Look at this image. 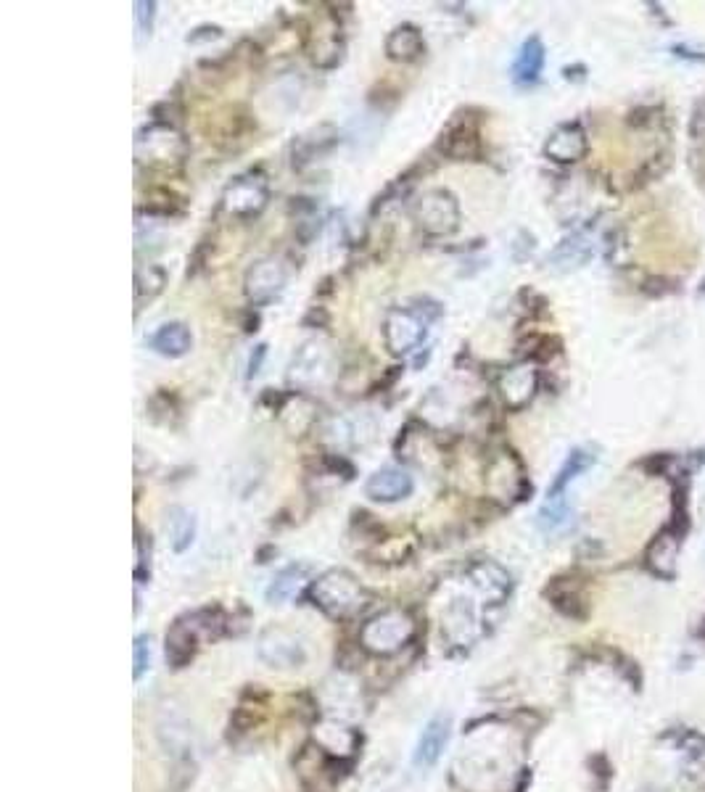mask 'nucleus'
<instances>
[{
    "label": "nucleus",
    "instance_id": "obj_1",
    "mask_svg": "<svg viewBox=\"0 0 705 792\" xmlns=\"http://www.w3.org/2000/svg\"><path fill=\"white\" fill-rule=\"evenodd\" d=\"M228 618L220 608L196 610L191 616L177 618L164 637V653L172 668H185L199 650L201 639H217L225 631Z\"/></svg>",
    "mask_w": 705,
    "mask_h": 792
},
{
    "label": "nucleus",
    "instance_id": "obj_2",
    "mask_svg": "<svg viewBox=\"0 0 705 792\" xmlns=\"http://www.w3.org/2000/svg\"><path fill=\"white\" fill-rule=\"evenodd\" d=\"M309 600L315 602V608L323 610L325 616L352 618L368 605V592L352 573L333 568L309 584Z\"/></svg>",
    "mask_w": 705,
    "mask_h": 792
},
{
    "label": "nucleus",
    "instance_id": "obj_3",
    "mask_svg": "<svg viewBox=\"0 0 705 792\" xmlns=\"http://www.w3.org/2000/svg\"><path fill=\"white\" fill-rule=\"evenodd\" d=\"M188 159V140L169 122H151L135 135V162L148 169H177Z\"/></svg>",
    "mask_w": 705,
    "mask_h": 792
},
{
    "label": "nucleus",
    "instance_id": "obj_4",
    "mask_svg": "<svg viewBox=\"0 0 705 792\" xmlns=\"http://www.w3.org/2000/svg\"><path fill=\"white\" fill-rule=\"evenodd\" d=\"M412 222L418 225L428 238H449L460 230L463 212L460 201L447 188H428L420 193L410 206Z\"/></svg>",
    "mask_w": 705,
    "mask_h": 792
},
{
    "label": "nucleus",
    "instance_id": "obj_5",
    "mask_svg": "<svg viewBox=\"0 0 705 792\" xmlns=\"http://www.w3.org/2000/svg\"><path fill=\"white\" fill-rule=\"evenodd\" d=\"M415 637V621L407 610L389 608L373 616L360 631V645L375 655H391Z\"/></svg>",
    "mask_w": 705,
    "mask_h": 792
},
{
    "label": "nucleus",
    "instance_id": "obj_6",
    "mask_svg": "<svg viewBox=\"0 0 705 792\" xmlns=\"http://www.w3.org/2000/svg\"><path fill=\"white\" fill-rule=\"evenodd\" d=\"M428 323L431 317L423 315V309L412 307H391L383 317V344L394 357L415 352L428 336Z\"/></svg>",
    "mask_w": 705,
    "mask_h": 792
},
{
    "label": "nucleus",
    "instance_id": "obj_7",
    "mask_svg": "<svg viewBox=\"0 0 705 792\" xmlns=\"http://www.w3.org/2000/svg\"><path fill=\"white\" fill-rule=\"evenodd\" d=\"M267 201H270V185H267V177L259 172H243L233 177L222 191V209L238 220L262 214Z\"/></svg>",
    "mask_w": 705,
    "mask_h": 792
},
{
    "label": "nucleus",
    "instance_id": "obj_8",
    "mask_svg": "<svg viewBox=\"0 0 705 792\" xmlns=\"http://www.w3.org/2000/svg\"><path fill=\"white\" fill-rule=\"evenodd\" d=\"M288 267L280 257H262L251 264L243 278V294L254 307H265L286 291Z\"/></svg>",
    "mask_w": 705,
    "mask_h": 792
},
{
    "label": "nucleus",
    "instance_id": "obj_9",
    "mask_svg": "<svg viewBox=\"0 0 705 792\" xmlns=\"http://www.w3.org/2000/svg\"><path fill=\"white\" fill-rule=\"evenodd\" d=\"M497 391L507 410H523L534 402V396L539 391V370L534 362H518L510 365L507 370H502V375L497 378Z\"/></svg>",
    "mask_w": 705,
    "mask_h": 792
},
{
    "label": "nucleus",
    "instance_id": "obj_10",
    "mask_svg": "<svg viewBox=\"0 0 705 792\" xmlns=\"http://www.w3.org/2000/svg\"><path fill=\"white\" fill-rule=\"evenodd\" d=\"M436 148L441 156H447L449 162H476L481 156V138H478V127L470 117H455L441 130Z\"/></svg>",
    "mask_w": 705,
    "mask_h": 792
},
{
    "label": "nucleus",
    "instance_id": "obj_11",
    "mask_svg": "<svg viewBox=\"0 0 705 792\" xmlns=\"http://www.w3.org/2000/svg\"><path fill=\"white\" fill-rule=\"evenodd\" d=\"M331 367V349L323 341H307L296 349L291 367H288V381L294 386H315L328 375Z\"/></svg>",
    "mask_w": 705,
    "mask_h": 792
},
{
    "label": "nucleus",
    "instance_id": "obj_12",
    "mask_svg": "<svg viewBox=\"0 0 705 792\" xmlns=\"http://www.w3.org/2000/svg\"><path fill=\"white\" fill-rule=\"evenodd\" d=\"M465 576H468L470 587L484 597L486 605H500V602H505L510 597V589H513L510 573L500 563H494V560H476V563H470Z\"/></svg>",
    "mask_w": 705,
    "mask_h": 792
},
{
    "label": "nucleus",
    "instance_id": "obj_13",
    "mask_svg": "<svg viewBox=\"0 0 705 792\" xmlns=\"http://www.w3.org/2000/svg\"><path fill=\"white\" fill-rule=\"evenodd\" d=\"M544 156L555 164H576L581 162L589 151V140L584 127L576 122L558 125L550 132V138L544 140Z\"/></svg>",
    "mask_w": 705,
    "mask_h": 792
},
{
    "label": "nucleus",
    "instance_id": "obj_14",
    "mask_svg": "<svg viewBox=\"0 0 705 792\" xmlns=\"http://www.w3.org/2000/svg\"><path fill=\"white\" fill-rule=\"evenodd\" d=\"M259 658L272 668H296L307 660V653L294 634L283 629H270L259 639Z\"/></svg>",
    "mask_w": 705,
    "mask_h": 792
},
{
    "label": "nucleus",
    "instance_id": "obj_15",
    "mask_svg": "<svg viewBox=\"0 0 705 792\" xmlns=\"http://www.w3.org/2000/svg\"><path fill=\"white\" fill-rule=\"evenodd\" d=\"M415 489V481L407 470L402 468H381L375 470L373 476L365 481V497L381 505H391V502H402L407 499Z\"/></svg>",
    "mask_w": 705,
    "mask_h": 792
},
{
    "label": "nucleus",
    "instance_id": "obj_16",
    "mask_svg": "<svg viewBox=\"0 0 705 792\" xmlns=\"http://www.w3.org/2000/svg\"><path fill=\"white\" fill-rule=\"evenodd\" d=\"M449 734H452V719L449 716H434L420 732L415 753H412V763L423 771L431 769L441 758L444 748H447Z\"/></svg>",
    "mask_w": 705,
    "mask_h": 792
},
{
    "label": "nucleus",
    "instance_id": "obj_17",
    "mask_svg": "<svg viewBox=\"0 0 705 792\" xmlns=\"http://www.w3.org/2000/svg\"><path fill=\"white\" fill-rule=\"evenodd\" d=\"M592 254H595V243H592V238L587 235V230H576V233L563 238V241L550 251L547 264H550L555 272H573L579 270V267H584V264L592 259Z\"/></svg>",
    "mask_w": 705,
    "mask_h": 792
},
{
    "label": "nucleus",
    "instance_id": "obj_18",
    "mask_svg": "<svg viewBox=\"0 0 705 792\" xmlns=\"http://www.w3.org/2000/svg\"><path fill=\"white\" fill-rule=\"evenodd\" d=\"M148 349H154L156 354L169 357V360H180L193 349V333L185 323H164L148 336Z\"/></svg>",
    "mask_w": 705,
    "mask_h": 792
},
{
    "label": "nucleus",
    "instance_id": "obj_19",
    "mask_svg": "<svg viewBox=\"0 0 705 792\" xmlns=\"http://www.w3.org/2000/svg\"><path fill=\"white\" fill-rule=\"evenodd\" d=\"M383 48H386V56L391 61L412 64V61H418L426 53V40H423V32L415 24H399V27L389 32Z\"/></svg>",
    "mask_w": 705,
    "mask_h": 792
},
{
    "label": "nucleus",
    "instance_id": "obj_20",
    "mask_svg": "<svg viewBox=\"0 0 705 792\" xmlns=\"http://www.w3.org/2000/svg\"><path fill=\"white\" fill-rule=\"evenodd\" d=\"M679 550H682V539L676 531H663L653 539V544L647 547L645 565L655 576L663 579H674L676 573V560H679Z\"/></svg>",
    "mask_w": 705,
    "mask_h": 792
},
{
    "label": "nucleus",
    "instance_id": "obj_21",
    "mask_svg": "<svg viewBox=\"0 0 705 792\" xmlns=\"http://www.w3.org/2000/svg\"><path fill=\"white\" fill-rule=\"evenodd\" d=\"M544 61H547V51H544L542 40L537 35L523 40L521 51H518V56L513 61V69H510L515 85H534V82H539Z\"/></svg>",
    "mask_w": 705,
    "mask_h": 792
},
{
    "label": "nucleus",
    "instance_id": "obj_22",
    "mask_svg": "<svg viewBox=\"0 0 705 792\" xmlns=\"http://www.w3.org/2000/svg\"><path fill=\"white\" fill-rule=\"evenodd\" d=\"M309 581V568L307 565H288L283 571L275 573V579L270 581L265 597L272 605H283V602L294 600L296 594L302 592L304 584Z\"/></svg>",
    "mask_w": 705,
    "mask_h": 792
},
{
    "label": "nucleus",
    "instance_id": "obj_23",
    "mask_svg": "<svg viewBox=\"0 0 705 792\" xmlns=\"http://www.w3.org/2000/svg\"><path fill=\"white\" fill-rule=\"evenodd\" d=\"M597 457L589 452V449H573L571 455L566 457V462L560 465L558 476H555V481L550 484V489H547V497L550 499H563L568 492V486L576 481V478L581 476V473H587L592 465H595Z\"/></svg>",
    "mask_w": 705,
    "mask_h": 792
},
{
    "label": "nucleus",
    "instance_id": "obj_24",
    "mask_svg": "<svg viewBox=\"0 0 705 792\" xmlns=\"http://www.w3.org/2000/svg\"><path fill=\"white\" fill-rule=\"evenodd\" d=\"M167 534H169V544L177 555H183L185 550H191V544L196 542V518H193L191 510L175 505L169 507L167 513Z\"/></svg>",
    "mask_w": 705,
    "mask_h": 792
},
{
    "label": "nucleus",
    "instance_id": "obj_25",
    "mask_svg": "<svg viewBox=\"0 0 705 792\" xmlns=\"http://www.w3.org/2000/svg\"><path fill=\"white\" fill-rule=\"evenodd\" d=\"M537 523L544 534H560V531H566L573 523V510L568 505V499H544L537 513Z\"/></svg>",
    "mask_w": 705,
    "mask_h": 792
},
{
    "label": "nucleus",
    "instance_id": "obj_26",
    "mask_svg": "<svg viewBox=\"0 0 705 792\" xmlns=\"http://www.w3.org/2000/svg\"><path fill=\"white\" fill-rule=\"evenodd\" d=\"M676 750L682 756L684 771L687 774H703L705 771V737L698 732H679L676 734Z\"/></svg>",
    "mask_w": 705,
    "mask_h": 792
},
{
    "label": "nucleus",
    "instance_id": "obj_27",
    "mask_svg": "<svg viewBox=\"0 0 705 792\" xmlns=\"http://www.w3.org/2000/svg\"><path fill=\"white\" fill-rule=\"evenodd\" d=\"M164 286H167V272L156 264H143L135 272V304H143V301H151L156 296L162 294Z\"/></svg>",
    "mask_w": 705,
    "mask_h": 792
},
{
    "label": "nucleus",
    "instance_id": "obj_28",
    "mask_svg": "<svg viewBox=\"0 0 705 792\" xmlns=\"http://www.w3.org/2000/svg\"><path fill=\"white\" fill-rule=\"evenodd\" d=\"M151 579V542L148 536H143V531H135V581L146 584Z\"/></svg>",
    "mask_w": 705,
    "mask_h": 792
},
{
    "label": "nucleus",
    "instance_id": "obj_29",
    "mask_svg": "<svg viewBox=\"0 0 705 792\" xmlns=\"http://www.w3.org/2000/svg\"><path fill=\"white\" fill-rule=\"evenodd\" d=\"M135 30H138V40L143 37H151L154 32V22H156V3L154 0H138L135 3Z\"/></svg>",
    "mask_w": 705,
    "mask_h": 792
},
{
    "label": "nucleus",
    "instance_id": "obj_30",
    "mask_svg": "<svg viewBox=\"0 0 705 792\" xmlns=\"http://www.w3.org/2000/svg\"><path fill=\"white\" fill-rule=\"evenodd\" d=\"M135 682H140L143 679V674H146L148 668H151V637H146V634H140V637H135Z\"/></svg>",
    "mask_w": 705,
    "mask_h": 792
},
{
    "label": "nucleus",
    "instance_id": "obj_31",
    "mask_svg": "<svg viewBox=\"0 0 705 792\" xmlns=\"http://www.w3.org/2000/svg\"><path fill=\"white\" fill-rule=\"evenodd\" d=\"M220 37H222V27H217V24H201V27H196V30L185 37V40H188L191 45H199V43H212V40H220Z\"/></svg>",
    "mask_w": 705,
    "mask_h": 792
},
{
    "label": "nucleus",
    "instance_id": "obj_32",
    "mask_svg": "<svg viewBox=\"0 0 705 792\" xmlns=\"http://www.w3.org/2000/svg\"><path fill=\"white\" fill-rule=\"evenodd\" d=\"M690 135L698 143H705V101H700L692 111V122H690Z\"/></svg>",
    "mask_w": 705,
    "mask_h": 792
},
{
    "label": "nucleus",
    "instance_id": "obj_33",
    "mask_svg": "<svg viewBox=\"0 0 705 792\" xmlns=\"http://www.w3.org/2000/svg\"><path fill=\"white\" fill-rule=\"evenodd\" d=\"M265 357H267V346L265 344L254 346V352H251V357H249V373H246L249 378H254V375L259 373V367H262Z\"/></svg>",
    "mask_w": 705,
    "mask_h": 792
},
{
    "label": "nucleus",
    "instance_id": "obj_34",
    "mask_svg": "<svg viewBox=\"0 0 705 792\" xmlns=\"http://www.w3.org/2000/svg\"><path fill=\"white\" fill-rule=\"evenodd\" d=\"M671 51L676 53V56H684V59H695V61H703L705 53H692L690 48H682V45H674Z\"/></svg>",
    "mask_w": 705,
    "mask_h": 792
},
{
    "label": "nucleus",
    "instance_id": "obj_35",
    "mask_svg": "<svg viewBox=\"0 0 705 792\" xmlns=\"http://www.w3.org/2000/svg\"><path fill=\"white\" fill-rule=\"evenodd\" d=\"M700 294L705 296V280H703V283H700Z\"/></svg>",
    "mask_w": 705,
    "mask_h": 792
}]
</instances>
